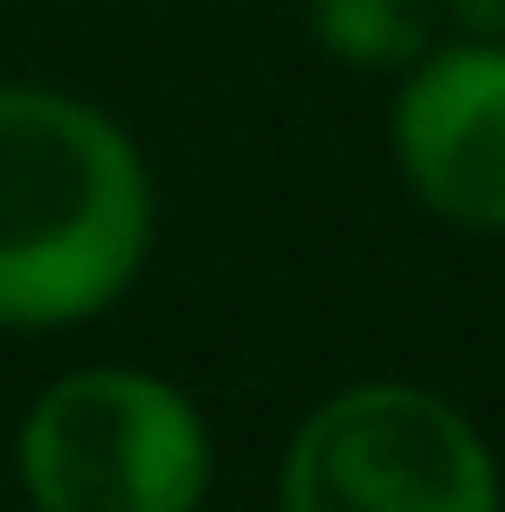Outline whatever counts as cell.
<instances>
[{"label":"cell","instance_id":"1","mask_svg":"<svg viewBox=\"0 0 505 512\" xmlns=\"http://www.w3.org/2000/svg\"><path fill=\"white\" fill-rule=\"evenodd\" d=\"M153 250L139 146L84 97L0 90V326H77L125 298Z\"/></svg>","mask_w":505,"mask_h":512},{"label":"cell","instance_id":"2","mask_svg":"<svg viewBox=\"0 0 505 512\" xmlns=\"http://www.w3.org/2000/svg\"><path fill=\"white\" fill-rule=\"evenodd\" d=\"M21 485L35 512H194L208 492V429L160 374L84 367L28 409Z\"/></svg>","mask_w":505,"mask_h":512},{"label":"cell","instance_id":"3","mask_svg":"<svg viewBox=\"0 0 505 512\" xmlns=\"http://www.w3.org/2000/svg\"><path fill=\"white\" fill-rule=\"evenodd\" d=\"M277 499L284 512H499V471L443 395L367 381L291 436Z\"/></svg>","mask_w":505,"mask_h":512},{"label":"cell","instance_id":"4","mask_svg":"<svg viewBox=\"0 0 505 512\" xmlns=\"http://www.w3.org/2000/svg\"><path fill=\"white\" fill-rule=\"evenodd\" d=\"M395 167L429 215L505 229V42H457L416 56L395 97Z\"/></svg>","mask_w":505,"mask_h":512},{"label":"cell","instance_id":"5","mask_svg":"<svg viewBox=\"0 0 505 512\" xmlns=\"http://www.w3.org/2000/svg\"><path fill=\"white\" fill-rule=\"evenodd\" d=\"M443 0H312L319 49L353 70H409L429 49Z\"/></svg>","mask_w":505,"mask_h":512},{"label":"cell","instance_id":"6","mask_svg":"<svg viewBox=\"0 0 505 512\" xmlns=\"http://www.w3.org/2000/svg\"><path fill=\"white\" fill-rule=\"evenodd\" d=\"M464 28H471V42H505V0H443Z\"/></svg>","mask_w":505,"mask_h":512}]
</instances>
